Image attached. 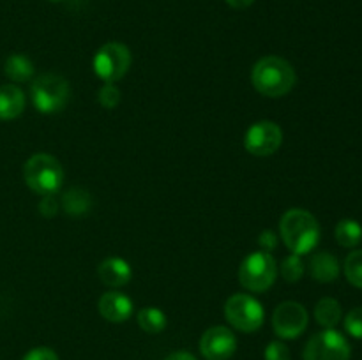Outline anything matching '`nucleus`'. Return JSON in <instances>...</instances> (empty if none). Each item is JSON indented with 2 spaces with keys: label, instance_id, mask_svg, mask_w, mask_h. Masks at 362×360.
I'll list each match as a JSON object with an SVG mask.
<instances>
[{
  "label": "nucleus",
  "instance_id": "f257e3e1",
  "mask_svg": "<svg viewBox=\"0 0 362 360\" xmlns=\"http://www.w3.org/2000/svg\"><path fill=\"white\" fill-rule=\"evenodd\" d=\"M251 81L262 95L283 97L296 87L297 74L288 60L269 55L255 64L251 71Z\"/></svg>",
  "mask_w": 362,
  "mask_h": 360
},
{
  "label": "nucleus",
  "instance_id": "f03ea898",
  "mask_svg": "<svg viewBox=\"0 0 362 360\" xmlns=\"http://www.w3.org/2000/svg\"><path fill=\"white\" fill-rule=\"evenodd\" d=\"M279 235L292 254L311 253L320 242V224L313 214L303 208H292L279 222Z\"/></svg>",
  "mask_w": 362,
  "mask_h": 360
},
{
  "label": "nucleus",
  "instance_id": "7ed1b4c3",
  "mask_svg": "<svg viewBox=\"0 0 362 360\" xmlns=\"http://www.w3.org/2000/svg\"><path fill=\"white\" fill-rule=\"evenodd\" d=\"M25 184L41 196H52L64 184V168L59 159L49 154H35L23 166Z\"/></svg>",
  "mask_w": 362,
  "mask_h": 360
},
{
  "label": "nucleus",
  "instance_id": "20e7f679",
  "mask_svg": "<svg viewBox=\"0 0 362 360\" xmlns=\"http://www.w3.org/2000/svg\"><path fill=\"white\" fill-rule=\"evenodd\" d=\"M32 102L41 113H59L67 104L71 95V87L67 80L60 74L46 73L35 78L30 87Z\"/></svg>",
  "mask_w": 362,
  "mask_h": 360
},
{
  "label": "nucleus",
  "instance_id": "39448f33",
  "mask_svg": "<svg viewBox=\"0 0 362 360\" xmlns=\"http://www.w3.org/2000/svg\"><path fill=\"white\" fill-rule=\"evenodd\" d=\"M278 277V263L267 251H257L246 256L239 267V281L250 292H265Z\"/></svg>",
  "mask_w": 362,
  "mask_h": 360
},
{
  "label": "nucleus",
  "instance_id": "423d86ee",
  "mask_svg": "<svg viewBox=\"0 0 362 360\" xmlns=\"http://www.w3.org/2000/svg\"><path fill=\"white\" fill-rule=\"evenodd\" d=\"M131 52L122 42H106L94 55V73L105 83H115L126 76L131 67Z\"/></svg>",
  "mask_w": 362,
  "mask_h": 360
},
{
  "label": "nucleus",
  "instance_id": "0eeeda50",
  "mask_svg": "<svg viewBox=\"0 0 362 360\" xmlns=\"http://www.w3.org/2000/svg\"><path fill=\"white\" fill-rule=\"evenodd\" d=\"M225 316L240 332H255L264 325L265 311L255 296L246 293L232 295L225 304Z\"/></svg>",
  "mask_w": 362,
  "mask_h": 360
},
{
  "label": "nucleus",
  "instance_id": "6e6552de",
  "mask_svg": "<svg viewBox=\"0 0 362 360\" xmlns=\"http://www.w3.org/2000/svg\"><path fill=\"white\" fill-rule=\"evenodd\" d=\"M349 341L341 332L325 328L308 341L304 348V360H350Z\"/></svg>",
  "mask_w": 362,
  "mask_h": 360
},
{
  "label": "nucleus",
  "instance_id": "1a4fd4ad",
  "mask_svg": "<svg viewBox=\"0 0 362 360\" xmlns=\"http://www.w3.org/2000/svg\"><path fill=\"white\" fill-rule=\"evenodd\" d=\"M283 143V131L272 120H260L255 122L250 129L246 131L244 136V147L250 154L260 155H272L278 152V148Z\"/></svg>",
  "mask_w": 362,
  "mask_h": 360
},
{
  "label": "nucleus",
  "instance_id": "9d476101",
  "mask_svg": "<svg viewBox=\"0 0 362 360\" xmlns=\"http://www.w3.org/2000/svg\"><path fill=\"white\" fill-rule=\"evenodd\" d=\"M308 321H310V316H308L306 307L293 300L279 304L272 314V327H274L276 335L281 339L299 337L306 330Z\"/></svg>",
  "mask_w": 362,
  "mask_h": 360
},
{
  "label": "nucleus",
  "instance_id": "9b49d317",
  "mask_svg": "<svg viewBox=\"0 0 362 360\" xmlns=\"http://www.w3.org/2000/svg\"><path fill=\"white\" fill-rule=\"evenodd\" d=\"M237 349V337L230 328L218 325L204 332L200 352L207 360H228Z\"/></svg>",
  "mask_w": 362,
  "mask_h": 360
},
{
  "label": "nucleus",
  "instance_id": "f8f14e48",
  "mask_svg": "<svg viewBox=\"0 0 362 360\" xmlns=\"http://www.w3.org/2000/svg\"><path fill=\"white\" fill-rule=\"evenodd\" d=\"M99 313L106 321L122 323V321L129 320L133 314V302L129 296L120 292L103 293V296L99 299Z\"/></svg>",
  "mask_w": 362,
  "mask_h": 360
},
{
  "label": "nucleus",
  "instance_id": "ddd939ff",
  "mask_svg": "<svg viewBox=\"0 0 362 360\" xmlns=\"http://www.w3.org/2000/svg\"><path fill=\"white\" fill-rule=\"evenodd\" d=\"M98 274L99 279L106 286L120 288V286H126L131 281V277H133V268H131V265L124 258L112 256L101 261V265L98 268Z\"/></svg>",
  "mask_w": 362,
  "mask_h": 360
},
{
  "label": "nucleus",
  "instance_id": "4468645a",
  "mask_svg": "<svg viewBox=\"0 0 362 360\" xmlns=\"http://www.w3.org/2000/svg\"><path fill=\"white\" fill-rule=\"evenodd\" d=\"M25 109V95L16 85L7 83L0 87V120H13Z\"/></svg>",
  "mask_w": 362,
  "mask_h": 360
},
{
  "label": "nucleus",
  "instance_id": "2eb2a0df",
  "mask_svg": "<svg viewBox=\"0 0 362 360\" xmlns=\"http://www.w3.org/2000/svg\"><path fill=\"white\" fill-rule=\"evenodd\" d=\"M310 270L315 281L332 282L339 275V261L334 254L322 251V253H317L311 258Z\"/></svg>",
  "mask_w": 362,
  "mask_h": 360
},
{
  "label": "nucleus",
  "instance_id": "dca6fc26",
  "mask_svg": "<svg viewBox=\"0 0 362 360\" xmlns=\"http://www.w3.org/2000/svg\"><path fill=\"white\" fill-rule=\"evenodd\" d=\"M4 71H6V76L11 81L23 83V81L32 80V76H34V64H32V60L27 55L14 53V55L7 56Z\"/></svg>",
  "mask_w": 362,
  "mask_h": 360
},
{
  "label": "nucleus",
  "instance_id": "f3484780",
  "mask_svg": "<svg viewBox=\"0 0 362 360\" xmlns=\"http://www.w3.org/2000/svg\"><path fill=\"white\" fill-rule=\"evenodd\" d=\"M90 205V194H88V191L80 189V187H73V189H69L62 196V208L71 215L87 214Z\"/></svg>",
  "mask_w": 362,
  "mask_h": 360
},
{
  "label": "nucleus",
  "instance_id": "a211bd4d",
  "mask_svg": "<svg viewBox=\"0 0 362 360\" xmlns=\"http://www.w3.org/2000/svg\"><path fill=\"white\" fill-rule=\"evenodd\" d=\"M341 306L334 299H322L315 307V318L325 328H334L341 321Z\"/></svg>",
  "mask_w": 362,
  "mask_h": 360
},
{
  "label": "nucleus",
  "instance_id": "6ab92c4d",
  "mask_svg": "<svg viewBox=\"0 0 362 360\" xmlns=\"http://www.w3.org/2000/svg\"><path fill=\"white\" fill-rule=\"evenodd\" d=\"M168 318L159 307H144L138 313V325L147 334H159L166 328Z\"/></svg>",
  "mask_w": 362,
  "mask_h": 360
},
{
  "label": "nucleus",
  "instance_id": "aec40b11",
  "mask_svg": "<svg viewBox=\"0 0 362 360\" xmlns=\"http://www.w3.org/2000/svg\"><path fill=\"white\" fill-rule=\"evenodd\" d=\"M336 240L343 247H357L362 240V226L356 219H341L336 226Z\"/></svg>",
  "mask_w": 362,
  "mask_h": 360
},
{
  "label": "nucleus",
  "instance_id": "412c9836",
  "mask_svg": "<svg viewBox=\"0 0 362 360\" xmlns=\"http://www.w3.org/2000/svg\"><path fill=\"white\" fill-rule=\"evenodd\" d=\"M345 277L356 288H362V249L352 251L345 260Z\"/></svg>",
  "mask_w": 362,
  "mask_h": 360
},
{
  "label": "nucleus",
  "instance_id": "4be33fe9",
  "mask_svg": "<svg viewBox=\"0 0 362 360\" xmlns=\"http://www.w3.org/2000/svg\"><path fill=\"white\" fill-rule=\"evenodd\" d=\"M281 275L285 281L288 282H297L304 275V263L300 260V256L297 254H290L288 258H285V261L281 263Z\"/></svg>",
  "mask_w": 362,
  "mask_h": 360
},
{
  "label": "nucleus",
  "instance_id": "5701e85b",
  "mask_svg": "<svg viewBox=\"0 0 362 360\" xmlns=\"http://www.w3.org/2000/svg\"><path fill=\"white\" fill-rule=\"evenodd\" d=\"M99 104L106 109H113L120 102V90L115 87V83H105L99 90Z\"/></svg>",
  "mask_w": 362,
  "mask_h": 360
},
{
  "label": "nucleus",
  "instance_id": "b1692460",
  "mask_svg": "<svg viewBox=\"0 0 362 360\" xmlns=\"http://www.w3.org/2000/svg\"><path fill=\"white\" fill-rule=\"evenodd\" d=\"M345 330L352 337L362 339V307H356L345 316Z\"/></svg>",
  "mask_w": 362,
  "mask_h": 360
},
{
  "label": "nucleus",
  "instance_id": "393cba45",
  "mask_svg": "<svg viewBox=\"0 0 362 360\" xmlns=\"http://www.w3.org/2000/svg\"><path fill=\"white\" fill-rule=\"evenodd\" d=\"M265 360H290V349L285 342L272 341L265 348Z\"/></svg>",
  "mask_w": 362,
  "mask_h": 360
},
{
  "label": "nucleus",
  "instance_id": "a878e982",
  "mask_svg": "<svg viewBox=\"0 0 362 360\" xmlns=\"http://www.w3.org/2000/svg\"><path fill=\"white\" fill-rule=\"evenodd\" d=\"M39 210H41V214L45 215V217H52V215H55L57 212H59V201H57L55 194H52V196H42L41 205H39Z\"/></svg>",
  "mask_w": 362,
  "mask_h": 360
},
{
  "label": "nucleus",
  "instance_id": "bb28decb",
  "mask_svg": "<svg viewBox=\"0 0 362 360\" xmlns=\"http://www.w3.org/2000/svg\"><path fill=\"white\" fill-rule=\"evenodd\" d=\"M23 360H59V356L49 348H34L23 356Z\"/></svg>",
  "mask_w": 362,
  "mask_h": 360
},
{
  "label": "nucleus",
  "instance_id": "cd10ccee",
  "mask_svg": "<svg viewBox=\"0 0 362 360\" xmlns=\"http://www.w3.org/2000/svg\"><path fill=\"white\" fill-rule=\"evenodd\" d=\"M258 244H260V247H262L260 251H267V253H271V251L276 247V244H278V236H276V233L269 232L267 229V232H264L260 235Z\"/></svg>",
  "mask_w": 362,
  "mask_h": 360
},
{
  "label": "nucleus",
  "instance_id": "c85d7f7f",
  "mask_svg": "<svg viewBox=\"0 0 362 360\" xmlns=\"http://www.w3.org/2000/svg\"><path fill=\"white\" fill-rule=\"evenodd\" d=\"M226 4L232 9H247L250 6H253L255 0H226Z\"/></svg>",
  "mask_w": 362,
  "mask_h": 360
},
{
  "label": "nucleus",
  "instance_id": "c756f323",
  "mask_svg": "<svg viewBox=\"0 0 362 360\" xmlns=\"http://www.w3.org/2000/svg\"><path fill=\"white\" fill-rule=\"evenodd\" d=\"M165 360H197L189 352H175L170 356H166Z\"/></svg>",
  "mask_w": 362,
  "mask_h": 360
},
{
  "label": "nucleus",
  "instance_id": "7c9ffc66",
  "mask_svg": "<svg viewBox=\"0 0 362 360\" xmlns=\"http://www.w3.org/2000/svg\"><path fill=\"white\" fill-rule=\"evenodd\" d=\"M49 2H62V0H49Z\"/></svg>",
  "mask_w": 362,
  "mask_h": 360
}]
</instances>
